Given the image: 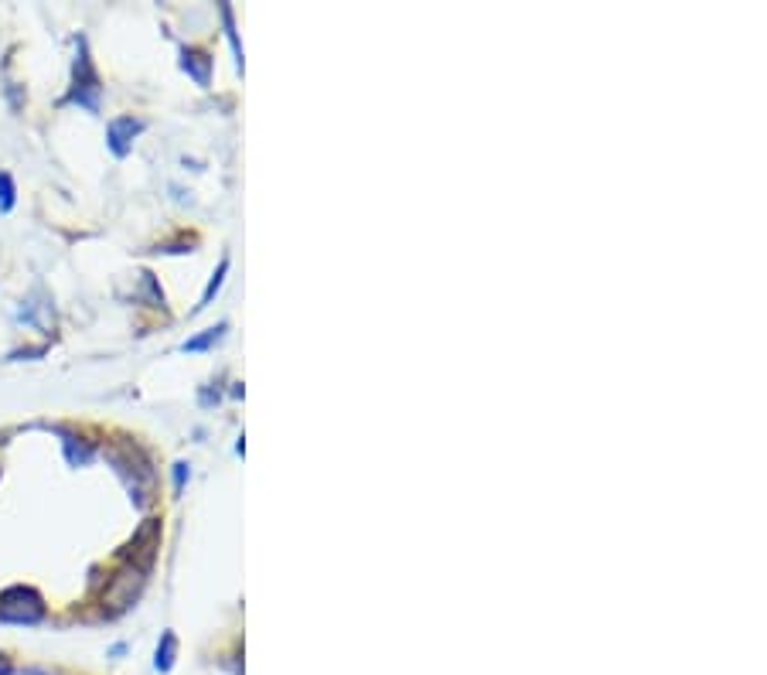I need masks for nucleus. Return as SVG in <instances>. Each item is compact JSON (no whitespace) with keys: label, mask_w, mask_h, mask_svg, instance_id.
Listing matches in <instances>:
<instances>
[{"label":"nucleus","mask_w":767,"mask_h":675,"mask_svg":"<svg viewBox=\"0 0 767 675\" xmlns=\"http://www.w3.org/2000/svg\"><path fill=\"white\" fill-rule=\"evenodd\" d=\"M100 96H103V79L93 65V55H89L85 38H75V65H72V89L65 103H75L89 113H100Z\"/></svg>","instance_id":"obj_1"},{"label":"nucleus","mask_w":767,"mask_h":675,"mask_svg":"<svg viewBox=\"0 0 767 675\" xmlns=\"http://www.w3.org/2000/svg\"><path fill=\"white\" fill-rule=\"evenodd\" d=\"M144 583H147V570H144V566H137V563H123V566L110 576V583H106V591H103V607H106L110 614L126 611L133 601L141 597Z\"/></svg>","instance_id":"obj_2"},{"label":"nucleus","mask_w":767,"mask_h":675,"mask_svg":"<svg viewBox=\"0 0 767 675\" xmlns=\"http://www.w3.org/2000/svg\"><path fill=\"white\" fill-rule=\"evenodd\" d=\"M0 621L8 624H38L44 621V597L34 587L14 583L4 594H0Z\"/></svg>","instance_id":"obj_3"},{"label":"nucleus","mask_w":767,"mask_h":675,"mask_svg":"<svg viewBox=\"0 0 767 675\" xmlns=\"http://www.w3.org/2000/svg\"><path fill=\"white\" fill-rule=\"evenodd\" d=\"M110 461L116 464L120 478L126 481V488L137 494V505H147V491L154 488V471L151 464L137 454V450H123V454H110Z\"/></svg>","instance_id":"obj_4"},{"label":"nucleus","mask_w":767,"mask_h":675,"mask_svg":"<svg viewBox=\"0 0 767 675\" xmlns=\"http://www.w3.org/2000/svg\"><path fill=\"white\" fill-rule=\"evenodd\" d=\"M144 133V120L137 116H116L106 130V144L116 157H126L133 151V141H137Z\"/></svg>","instance_id":"obj_5"},{"label":"nucleus","mask_w":767,"mask_h":675,"mask_svg":"<svg viewBox=\"0 0 767 675\" xmlns=\"http://www.w3.org/2000/svg\"><path fill=\"white\" fill-rule=\"evenodd\" d=\"M182 69L198 82V85H208L212 82V59L198 49H182Z\"/></svg>","instance_id":"obj_6"},{"label":"nucleus","mask_w":767,"mask_h":675,"mask_svg":"<svg viewBox=\"0 0 767 675\" xmlns=\"http://www.w3.org/2000/svg\"><path fill=\"white\" fill-rule=\"evenodd\" d=\"M174 658H177V638H174V632H164L161 642H157V652H154V668L157 672H171Z\"/></svg>","instance_id":"obj_7"},{"label":"nucleus","mask_w":767,"mask_h":675,"mask_svg":"<svg viewBox=\"0 0 767 675\" xmlns=\"http://www.w3.org/2000/svg\"><path fill=\"white\" fill-rule=\"evenodd\" d=\"M225 325H218V328H208L205 335H198V338H188L185 345H182V351H205V348H212V345H218L222 338H225Z\"/></svg>","instance_id":"obj_8"},{"label":"nucleus","mask_w":767,"mask_h":675,"mask_svg":"<svg viewBox=\"0 0 767 675\" xmlns=\"http://www.w3.org/2000/svg\"><path fill=\"white\" fill-rule=\"evenodd\" d=\"M225 274H229V259H222V263H218V269H215V277L208 280V287H205V294H202V304H198L195 310H202V307H208V304H212V297L218 294V287H222Z\"/></svg>","instance_id":"obj_9"},{"label":"nucleus","mask_w":767,"mask_h":675,"mask_svg":"<svg viewBox=\"0 0 767 675\" xmlns=\"http://www.w3.org/2000/svg\"><path fill=\"white\" fill-rule=\"evenodd\" d=\"M14 198H18L14 177H11L8 171H0V212H11V208H14Z\"/></svg>","instance_id":"obj_10"},{"label":"nucleus","mask_w":767,"mask_h":675,"mask_svg":"<svg viewBox=\"0 0 767 675\" xmlns=\"http://www.w3.org/2000/svg\"><path fill=\"white\" fill-rule=\"evenodd\" d=\"M218 14H222V21H225V34H229L233 49H236V59H239V69H243V44H239L236 24H233V8H229V4H222V8H218Z\"/></svg>","instance_id":"obj_11"},{"label":"nucleus","mask_w":767,"mask_h":675,"mask_svg":"<svg viewBox=\"0 0 767 675\" xmlns=\"http://www.w3.org/2000/svg\"><path fill=\"white\" fill-rule=\"evenodd\" d=\"M185 481H188V464H185V461H177V464H174V491H182V488H185Z\"/></svg>","instance_id":"obj_12"},{"label":"nucleus","mask_w":767,"mask_h":675,"mask_svg":"<svg viewBox=\"0 0 767 675\" xmlns=\"http://www.w3.org/2000/svg\"><path fill=\"white\" fill-rule=\"evenodd\" d=\"M0 675H14V665H11L8 655H0Z\"/></svg>","instance_id":"obj_13"}]
</instances>
